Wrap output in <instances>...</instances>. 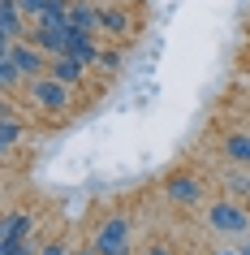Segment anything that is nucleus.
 I'll use <instances>...</instances> for the list:
<instances>
[{"instance_id":"f257e3e1","label":"nucleus","mask_w":250,"mask_h":255,"mask_svg":"<svg viewBox=\"0 0 250 255\" xmlns=\"http://www.w3.org/2000/svg\"><path fill=\"white\" fill-rule=\"evenodd\" d=\"M30 100L43 108V113H69V82L43 74V78H30Z\"/></svg>"},{"instance_id":"f03ea898","label":"nucleus","mask_w":250,"mask_h":255,"mask_svg":"<svg viewBox=\"0 0 250 255\" xmlns=\"http://www.w3.org/2000/svg\"><path fill=\"white\" fill-rule=\"evenodd\" d=\"M95 251L99 255H125L130 251V221L125 216H108L99 234H95Z\"/></svg>"},{"instance_id":"7ed1b4c3","label":"nucleus","mask_w":250,"mask_h":255,"mask_svg":"<svg viewBox=\"0 0 250 255\" xmlns=\"http://www.w3.org/2000/svg\"><path fill=\"white\" fill-rule=\"evenodd\" d=\"M207 225L216 229V234H242V229L250 225V216H246L242 203L224 199V203H211V208H207Z\"/></svg>"},{"instance_id":"20e7f679","label":"nucleus","mask_w":250,"mask_h":255,"mask_svg":"<svg viewBox=\"0 0 250 255\" xmlns=\"http://www.w3.org/2000/svg\"><path fill=\"white\" fill-rule=\"evenodd\" d=\"M4 52H9V56H13V61H17V69H22V74H26V78H43V74H48V69H52V65H48V61H43V48H39V43H9V48H4Z\"/></svg>"},{"instance_id":"39448f33","label":"nucleus","mask_w":250,"mask_h":255,"mask_svg":"<svg viewBox=\"0 0 250 255\" xmlns=\"http://www.w3.org/2000/svg\"><path fill=\"white\" fill-rule=\"evenodd\" d=\"M99 43H95V35H86V30L78 26H65V56H78L82 65H99Z\"/></svg>"},{"instance_id":"423d86ee","label":"nucleus","mask_w":250,"mask_h":255,"mask_svg":"<svg viewBox=\"0 0 250 255\" xmlns=\"http://www.w3.org/2000/svg\"><path fill=\"white\" fill-rule=\"evenodd\" d=\"M30 229H35V221H30V212H9L4 216V229H0V247H13V242H26Z\"/></svg>"},{"instance_id":"0eeeda50","label":"nucleus","mask_w":250,"mask_h":255,"mask_svg":"<svg viewBox=\"0 0 250 255\" xmlns=\"http://www.w3.org/2000/svg\"><path fill=\"white\" fill-rule=\"evenodd\" d=\"M69 9H74L69 0H56V4H48V9L35 17V26L39 30H65L69 26Z\"/></svg>"},{"instance_id":"6e6552de","label":"nucleus","mask_w":250,"mask_h":255,"mask_svg":"<svg viewBox=\"0 0 250 255\" xmlns=\"http://www.w3.org/2000/svg\"><path fill=\"white\" fill-rule=\"evenodd\" d=\"M17 26H22V4L17 0H4L0 4V39H4V48L17 39Z\"/></svg>"},{"instance_id":"1a4fd4ad","label":"nucleus","mask_w":250,"mask_h":255,"mask_svg":"<svg viewBox=\"0 0 250 255\" xmlns=\"http://www.w3.org/2000/svg\"><path fill=\"white\" fill-rule=\"evenodd\" d=\"M168 199H177V203H198V199H203V186H198V182H194V177H172V182H168Z\"/></svg>"},{"instance_id":"9d476101","label":"nucleus","mask_w":250,"mask_h":255,"mask_svg":"<svg viewBox=\"0 0 250 255\" xmlns=\"http://www.w3.org/2000/svg\"><path fill=\"white\" fill-rule=\"evenodd\" d=\"M69 26L86 30V35L104 30V26H99V9H95V4H74V9H69Z\"/></svg>"},{"instance_id":"9b49d317","label":"nucleus","mask_w":250,"mask_h":255,"mask_svg":"<svg viewBox=\"0 0 250 255\" xmlns=\"http://www.w3.org/2000/svg\"><path fill=\"white\" fill-rule=\"evenodd\" d=\"M99 26H104L108 35H130L134 17L125 13V9H99Z\"/></svg>"},{"instance_id":"f8f14e48","label":"nucleus","mask_w":250,"mask_h":255,"mask_svg":"<svg viewBox=\"0 0 250 255\" xmlns=\"http://www.w3.org/2000/svg\"><path fill=\"white\" fill-rule=\"evenodd\" d=\"M82 69H86V65H82L78 56H56V61H52V69H48V74H52V78H61V82H69V87H74V82L82 78Z\"/></svg>"},{"instance_id":"ddd939ff","label":"nucleus","mask_w":250,"mask_h":255,"mask_svg":"<svg viewBox=\"0 0 250 255\" xmlns=\"http://www.w3.org/2000/svg\"><path fill=\"white\" fill-rule=\"evenodd\" d=\"M224 156H229V160H242V164H250V138H246V134L224 138Z\"/></svg>"},{"instance_id":"4468645a","label":"nucleus","mask_w":250,"mask_h":255,"mask_svg":"<svg viewBox=\"0 0 250 255\" xmlns=\"http://www.w3.org/2000/svg\"><path fill=\"white\" fill-rule=\"evenodd\" d=\"M22 78H26V74L17 69V61H13L9 52H0V82H4V91H9V87H17Z\"/></svg>"},{"instance_id":"2eb2a0df","label":"nucleus","mask_w":250,"mask_h":255,"mask_svg":"<svg viewBox=\"0 0 250 255\" xmlns=\"http://www.w3.org/2000/svg\"><path fill=\"white\" fill-rule=\"evenodd\" d=\"M17 138H22V126H17V121H9V117H4V121H0V147L9 151V147H13V143H17Z\"/></svg>"},{"instance_id":"dca6fc26","label":"nucleus","mask_w":250,"mask_h":255,"mask_svg":"<svg viewBox=\"0 0 250 255\" xmlns=\"http://www.w3.org/2000/svg\"><path fill=\"white\" fill-rule=\"evenodd\" d=\"M0 255H39V251H35L30 238H26V242H13V247H0Z\"/></svg>"},{"instance_id":"f3484780","label":"nucleus","mask_w":250,"mask_h":255,"mask_svg":"<svg viewBox=\"0 0 250 255\" xmlns=\"http://www.w3.org/2000/svg\"><path fill=\"white\" fill-rule=\"evenodd\" d=\"M17 4H22V9H26L30 17H39L43 9H48V4H56V0H17Z\"/></svg>"},{"instance_id":"a211bd4d","label":"nucleus","mask_w":250,"mask_h":255,"mask_svg":"<svg viewBox=\"0 0 250 255\" xmlns=\"http://www.w3.org/2000/svg\"><path fill=\"white\" fill-rule=\"evenodd\" d=\"M99 65H104L108 74H117L121 69V52H99Z\"/></svg>"},{"instance_id":"6ab92c4d","label":"nucleus","mask_w":250,"mask_h":255,"mask_svg":"<svg viewBox=\"0 0 250 255\" xmlns=\"http://www.w3.org/2000/svg\"><path fill=\"white\" fill-rule=\"evenodd\" d=\"M229 190H233V195H250V177H233Z\"/></svg>"},{"instance_id":"aec40b11","label":"nucleus","mask_w":250,"mask_h":255,"mask_svg":"<svg viewBox=\"0 0 250 255\" xmlns=\"http://www.w3.org/2000/svg\"><path fill=\"white\" fill-rule=\"evenodd\" d=\"M39 255H74V251H65V247H61V242H52V247H43Z\"/></svg>"},{"instance_id":"412c9836","label":"nucleus","mask_w":250,"mask_h":255,"mask_svg":"<svg viewBox=\"0 0 250 255\" xmlns=\"http://www.w3.org/2000/svg\"><path fill=\"white\" fill-rule=\"evenodd\" d=\"M147 255H168V251H164V247H151V251H147Z\"/></svg>"},{"instance_id":"4be33fe9","label":"nucleus","mask_w":250,"mask_h":255,"mask_svg":"<svg viewBox=\"0 0 250 255\" xmlns=\"http://www.w3.org/2000/svg\"><path fill=\"white\" fill-rule=\"evenodd\" d=\"M216 255H242V251H216Z\"/></svg>"},{"instance_id":"5701e85b","label":"nucleus","mask_w":250,"mask_h":255,"mask_svg":"<svg viewBox=\"0 0 250 255\" xmlns=\"http://www.w3.org/2000/svg\"><path fill=\"white\" fill-rule=\"evenodd\" d=\"M74 255H99V251H74Z\"/></svg>"},{"instance_id":"b1692460","label":"nucleus","mask_w":250,"mask_h":255,"mask_svg":"<svg viewBox=\"0 0 250 255\" xmlns=\"http://www.w3.org/2000/svg\"><path fill=\"white\" fill-rule=\"evenodd\" d=\"M125 255H134V251H125Z\"/></svg>"}]
</instances>
